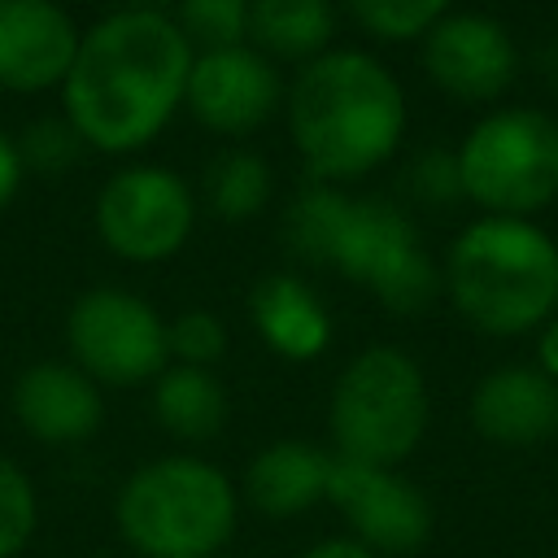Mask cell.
I'll use <instances>...</instances> for the list:
<instances>
[{"label": "cell", "instance_id": "cell-22", "mask_svg": "<svg viewBox=\"0 0 558 558\" xmlns=\"http://www.w3.org/2000/svg\"><path fill=\"white\" fill-rule=\"evenodd\" d=\"M39 527V493L31 475L0 453V558H17Z\"/></svg>", "mask_w": 558, "mask_h": 558}, {"label": "cell", "instance_id": "cell-24", "mask_svg": "<svg viewBox=\"0 0 558 558\" xmlns=\"http://www.w3.org/2000/svg\"><path fill=\"white\" fill-rule=\"evenodd\" d=\"M166 344H170V357L179 366L209 371L227 353V327L209 310H183L174 323H166Z\"/></svg>", "mask_w": 558, "mask_h": 558}, {"label": "cell", "instance_id": "cell-29", "mask_svg": "<svg viewBox=\"0 0 558 558\" xmlns=\"http://www.w3.org/2000/svg\"><path fill=\"white\" fill-rule=\"evenodd\" d=\"M301 558H379V554H371V549H366V545H357L353 536H327V541L310 545Z\"/></svg>", "mask_w": 558, "mask_h": 558}, {"label": "cell", "instance_id": "cell-12", "mask_svg": "<svg viewBox=\"0 0 558 558\" xmlns=\"http://www.w3.org/2000/svg\"><path fill=\"white\" fill-rule=\"evenodd\" d=\"M418 57L427 78L466 105L497 100L519 78V44L510 26L488 13H445L423 35Z\"/></svg>", "mask_w": 558, "mask_h": 558}, {"label": "cell", "instance_id": "cell-31", "mask_svg": "<svg viewBox=\"0 0 558 558\" xmlns=\"http://www.w3.org/2000/svg\"><path fill=\"white\" fill-rule=\"evenodd\" d=\"M92 558H109V554H92Z\"/></svg>", "mask_w": 558, "mask_h": 558}, {"label": "cell", "instance_id": "cell-8", "mask_svg": "<svg viewBox=\"0 0 558 558\" xmlns=\"http://www.w3.org/2000/svg\"><path fill=\"white\" fill-rule=\"evenodd\" d=\"M65 344L83 375L109 388H135L170 366L166 318L126 288H87L65 314Z\"/></svg>", "mask_w": 558, "mask_h": 558}, {"label": "cell", "instance_id": "cell-5", "mask_svg": "<svg viewBox=\"0 0 558 558\" xmlns=\"http://www.w3.org/2000/svg\"><path fill=\"white\" fill-rule=\"evenodd\" d=\"M240 519V488L201 453L135 466L113 497V527L140 558H214Z\"/></svg>", "mask_w": 558, "mask_h": 558}, {"label": "cell", "instance_id": "cell-11", "mask_svg": "<svg viewBox=\"0 0 558 558\" xmlns=\"http://www.w3.org/2000/svg\"><path fill=\"white\" fill-rule=\"evenodd\" d=\"M283 100L279 70L253 44L209 48L192 57L183 105L214 135H248L275 118Z\"/></svg>", "mask_w": 558, "mask_h": 558}, {"label": "cell", "instance_id": "cell-1", "mask_svg": "<svg viewBox=\"0 0 558 558\" xmlns=\"http://www.w3.org/2000/svg\"><path fill=\"white\" fill-rule=\"evenodd\" d=\"M196 48L161 9L135 4L83 31L61 83L65 122L96 153H140L183 105Z\"/></svg>", "mask_w": 558, "mask_h": 558}, {"label": "cell", "instance_id": "cell-17", "mask_svg": "<svg viewBox=\"0 0 558 558\" xmlns=\"http://www.w3.org/2000/svg\"><path fill=\"white\" fill-rule=\"evenodd\" d=\"M248 318L262 344L283 362H314L331 344V314L323 296L296 275H266L248 296Z\"/></svg>", "mask_w": 558, "mask_h": 558}, {"label": "cell", "instance_id": "cell-16", "mask_svg": "<svg viewBox=\"0 0 558 558\" xmlns=\"http://www.w3.org/2000/svg\"><path fill=\"white\" fill-rule=\"evenodd\" d=\"M331 453L310 440H270L244 466V497L266 519H301L314 501H327Z\"/></svg>", "mask_w": 558, "mask_h": 558}, {"label": "cell", "instance_id": "cell-27", "mask_svg": "<svg viewBox=\"0 0 558 558\" xmlns=\"http://www.w3.org/2000/svg\"><path fill=\"white\" fill-rule=\"evenodd\" d=\"M22 174H26V166H22L17 140L0 131V214H4V209H9V201L17 196V187H22Z\"/></svg>", "mask_w": 558, "mask_h": 558}, {"label": "cell", "instance_id": "cell-28", "mask_svg": "<svg viewBox=\"0 0 558 558\" xmlns=\"http://www.w3.org/2000/svg\"><path fill=\"white\" fill-rule=\"evenodd\" d=\"M536 371L558 384V314L536 331Z\"/></svg>", "mask_w": 558, "mask_h": 558}, {"label": "cell", "instance_id": "cell-19", "mask_svg": "<svg viewBox=\"0 0 558 558\" xmlns=\"http://www.w3.org/2000/svg\"><path fill=\"white\" fill-rule=\"evenodd\" d=\"M153 414L161 432H170L174 440L187 445L214 440L227 423V388L218 384L214 371L174 362L153 379Z\"/></svg>", "mask_w": 558, "mask_h": 558}, {"label": "cell", "instance_id": "cell-2", "mask_svg": "<svg viewBox=\"0 0 558 558\" xmlns=\"http://www.w3.org/2000/svg\"><path fill=\"white\" fill-rule=\"evenodd\" d=\"M292 148L314 183H349L379 170L405 140V92L362 48H327L305 61L283 100Z\"/></svg>", "mask_w": 558, "mask_h": 558}, {"label": "cell", "instance_id": "cell-14", "mask_svg": "<svg viewBox=\"0 0 558 558\" xmlns=\"http://www.w3.org/2000/svg\"><path fill=\"white\" fill-rule=\"evenodd\" d=\"M13 418L39 445H83L105 423V397L74 362H31L13 379Z\"/></svg>", "mask_w": 558, "mask_h": 558}, {"label": "cell", "instance_id": "cell-6", "mask_svg": "<svg viewBox=\"0 0 558 558\" xmlns=\"http://www.w3.org/2000/svg\"><path fill=\"white\" fill-rule=\"evenodd\" d=\"M427 418V375L397 344H366L331 384L327 432L336 458L401 466L423 445Z\"/></svg>", "mask_w": 558, "mask_h": 558}, {"label": "cell", "instance_id": "cell-21", "mask_svg": "<svg viewBox=\"0 0 558 558\" xmlns=\"http://www.w3.org/2000/svg\"><path fill=\"white\" fill-rule=\"evenodd\" d=\"M453 0H344V9L353 13V22L384 39V44H405V39H423Z\"/></svg>", "mask_w": 558, "mask_h": 558}, {"label": "cell", "instance_id": "cell-3", "mask_svg": "<svg viewBox=\"0 0 558 558\" xmlns=\"http://www.w3.org/2000/svg\"><path fill=\"white\" fill-rule=\"evenodd\" d=\"M288 240L296 257L340 270L401 318L423 314L445 288L410 214L384 196H349L336 183H310L288 209Z\"/></svg>", "mask_w": 558, "mask_h": 558}, {"label": "cell", "instance_id": "cell-18", "mask_svg": "<svg viewBox=\"0 0 558 558\" xmlns=\"http://www.w3.org/2000/svg\"><path fill=\"white\" fill-rule=\"evenodd\" d=\"M253 48L270 61H314L331 48L336 4L331 0H248Z\"/></svg>", "mask_w": 558, "mask_h": 558}, {"label": "cell", "instance_id": "cell-32", "mask_svg": "<svg viewBox=\"0 0 558 558\" xmlns=\"http://www.w3.org/2000/svg\"><path fill=\"white\" fill-rule=\"evenodd\" d=\"M231 558H248V554H231Z\"/></svg>", "mask_w": 558, "mask_h": 558}, {"label": "cell", "instance_id": "cell-10", "mask_svg": "<svg viewBox=\"0 0 558 558\" xmlns=\"http://www.w3.org/2000/svg\"><path fill=\"white\" fill-rule=\"evenodd\" d=\"M327 501L349 523V536L379 558H410L432 541L436 514L427 493L397 466L349 462L331 453Z\"/></svg>", "mask_w": 558, "mask_h": 558}, {"label": "cell", "instance_id": "cell-4", "mask_svg": "<svg viewBox=\"0 0 558 558\" xmlns=\"http://www.w3.org/2000/svg\"><path fill=\"white\" fill-rule=\"evenodd\" d=\"M453 310L484 336L541 331L558 314V244L532 218L480 214L445 257Z\"/></svg>", "mask_w": 558, "mask_h": 558}, {"label": "cell", "instance_id": "cell-26", "mask_svg": "<svg viewBox=\"0 0 558 558\" xmlns=\"http://www.w3.org/2000/svg\"><path fill=\"white\" fill-rule=\"evenodd\" d=\"M410 192L427 205H449L462 201V174H458V157L445 148H427L410 161Z\"/></svg>", "mask_w": 558, "mask_h": 558}, {"label": "cell", "instance_id": "cell-9", "mask_svg": "<svg viewBox=\"0 0 558 558\" xmlns=\"http://www.w3.org/2000/svg\"><path fill=\"white\" fill-rule=\"evenodd\" d=\"M92 222L113 257L148 266L174 257L187 244L196 227V196L174 170L135 161L100 183Z\"/></svg>", "mask_w": 558, "mask_h": 558}, {"label": "cell", "instance_id": "cell-30", "mask_svg": "<svg viewBox=\"0 0 558 558\" xmlns=\"http://www.w3.org/2000/svg\"><path fill=\"white\" fill-rule=\"evenodd\" d=\"M536 65H541V74H545V78L558 87V39H549V44L536 52Z\"/></svg>", "mask_w": 558, "mask_h": 558}, {"label": "cell", "instance_id": "cell-15", "mask_svg": "<svg viewBox=\"0 0 558 558\" xmlns=\"http://www.w3.org/2000/svg\"><path fill=\"white\" fill-rule=\"evenodd\" d=\"M471 427L501 449H532L558 436V384L536 366H497L488 371L466 401Z\"/></svg>", "mask_w": 558, "mask_h": 558}, {"label": "cell", "instance_id": "cell-7", "mask_svg": "<svg viewBox=\"0 0 558 558\" xmlns=\"http://www.w3.org/2000/svg\"><path fill=\"white\" fill-rule=\"evenodd\" d=\"M462 201L497 218H532L558 196V118L532 105L484 113L453 148Z\"/></svg>", "mask_w": 558, "mask_h": 558}, {"label": "cell", "instance_id": "cell-13", "mask_svg": "<svg viewBox=\"0 0 558 558\" xmlns=\"http://www.w3.org/2000/svg\"><path fill=\"white\" fill-rule=\"evenodd\" d=\"M83 31L57 0H0V87H61Z\"/></svg>", "mask_w": 558, "mask_h": 558}, {"label": "cell", "instance_id": "cell-20", "mask_svg": "<svg viewBox=\"0 0 558 558\" xmlns=\"http://www.w3.org/2000/svg\"><path fill=\"white\" fill-rule=\"evenodd\" d=\"M275 196L270 166L248 148H227L205 166V201L222 222L257 218Z\"/></svg>", "mask_w": 558, "mask_h": 558}, {"label": "cell", "instance_id": "cell-23", "mask_svg": "<svg viewBox=\"0 0 558 558\" xmlns=\"http://www.w3.org/2000/svg\"><path fill=\"white\" fill-rule=\"evenodd\" d=\"M179 31L187 44H201V52L244 44L248 0H179Z\"/></svg>", "mask_w": 558, "mask_h": 558}, {"label": "cell", "instance_id": "cell-25", "mask_svg": "<svg viewBox=\"0 0 558 558\" xmlns=\"http://www.w3.org/2000/svg\"><path fill=\"white\" fill-rule=\"evenodd\" d=\"M83 140L78 131L65 122V118H39L22 131L17 140V153H22V166L35 170V174H61L65 166H74L83 157Z\"/></svg>", "mask_w": 558, "mask_h": 558}]
</instances>
